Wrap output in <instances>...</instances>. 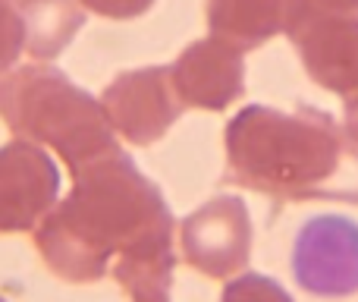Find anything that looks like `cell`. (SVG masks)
<instances>
[{"label":"cell","instance_id":"obj_1","mask_svg":"<svg viewBox=\"0 0 358 302\" xmlns=\"http://www.w3.org/2000/svg\"><path fill=\"white\" fill-rule=\"evenodd\" d=\"M176 227L164 192L123 149L73 173V189L35 227L41 261L66 284H94L157 230Z\"/></svg>","mask_w":358,"mask_h":302},{"label":"cell","instance_id":"obj_2","mask_svg":"<svg viewBox=\"0 0 358 302\" xmlns=\"http://www.w3.org/2000/svg\"><path fill=\"white\" fill-rule=\"evenodd\" d=\"M223 142L229 183L286 202L324 195L346 151L336 120L308 104L292 114L248 104L227 123Z\"/></svg>","mask_w":358,"mask_h":302},{"label":"cell","instance_id":"obj_3","mask_svg":"<svg viewBox=\"0 0 358 302\" xmlns=\"http://www.w3.org/2000/svg\"><path fill=\"white\" fill-rule=\"evenodd\" d=\"M0 120L16 139L57 151L73 173L120 149L101 101L41 60L0 76Z\"/></svg>","mask_w":358,"mask_h":302},{"label":"cell","instance_id":"obj_4","mask_svg":"<svg viewBox=\"0 0 358 302\" xmlns=\"http://www.w3.org/2000/svg\"><path fill=\"white\" fill-rule=\"evenodd\" d=\"M286 35L296 44L308 76L334 95L358 92V16L336 13L317 0H296Z\"/></svg>","mask_w":358,"mask_h":302},{"label":"cell","instance_id":"obj_5","mask_svg":"<svg viewBox=\"0 0 358 302\" xmlns=\"http://www.w3.org/2000/svg\"><path fill=\"white\" fill-rule=\"evenodd\" d=\"M179 249L189 268L210 280L239 274L252 259V217L242 198L217 195L179 224Z\"/></svg>","mask_w":358,"mask_h":302},{"label":"cell","instance_id":"obj_6","mask_svg":"<svg viewBox=\"0 0 358 302\" xmlns=\"http://www.w3.org/2000/svg\"><path fill=\"white\" fill-rule=\"evenodd\" d=\"M292 274L311 296L358 293V224L343 214L311 217L292 246Z\"/></svg>","mask_w":358,"mask_h":302},{"label":"cell","instance_id":"obj_7","mask_svg":"<svg viewBox=\"0 0 358 302\" xmlns=\"http://www.w3.org/2000/svg\"><path fill=\"white\" fill-rule=\"evenodd\" d=\"M107 120L113 132L123 136L129 145H155L167 136V130L185 111L176 98L170 67H145L120 73L101 95Z\"/></svg>","mask_w":358,"mask_h":302},{"label":"cell","instance_id":"obj_8","mask_svg":"<svg viewBox=\"0 0 358 302\" xmlns=\"http://www.w3.org/2000/svg\"><path fill=\"white\" fill-rule=\"evenodd\" d=\"M60 195V167L29 139L0 145V233L35 230Z\"/></svg>","mask_w":358,"mask_h":302},{"label":"cell","instance_id":"obj_9","mask_svg":"<svg viewBox=\"0 0 358 302\" xmlns=\"http://www.w3.org/2000/svg\"><path fill=\"white\" fill-rule=\"evenodd\" d=\"M170 82L182 107L227 111L245 92L242 50L214 35L192 41L170 67Z\"/></svg>","mask_w":358,"mask_h":302},{"label":"cell","instance_id":"obj_10","mask_svg":"<svg viewBox=\"0 0 358 302\" xmlns=\"http://www.w3.org/2000/svg\"><path fill=\"white\" fill-rule=\"evenodd\" d=\"M292 10L296 0H208V29L245 54L286 32Z\"/></svg>","mask_w":358,"mask_h":302},{"label":"cell","instance_id":"obj_11","mask_svg":"<svg viewBox=\"0 0 358 302\" xmlns=\"http://www.w3.org/2000/svg\"><path fill=\"white\" fill-rule=\"evenodd\" d=\"M173 271H176L173 227L145 236L142 242L126 249L110 268L113 280L129 293L132 302H170Z\"/></svg>","mask_w":358,"mask_h":302},{"label":"cell","instance_id":"obj_12","mask_svg":"<svg viewBox=\"0 0 358 302\" xmlns=\"http://www.w3.org/2000/svg\"><path fill=\"white\" fill-rule=\"evenodd\" d=\"M31 50L29 0H0V76L10 73L19 57Z\"/></svg>","mask_w":358,"mask_h":302},{"label":"cell","instance_id":"obj_13","mask_svg":"<svg viewBox=\"0 0 358 302\" xmlns=\"http://www.w3.org/2000/svg\"><path fill=\"white\" fill-rule=\"evenodd\" d=\"M220 302H296L283 287L267 274H242L223 287Z\"/></svg>","mask_w":358,"mask_h":302},{"label":"cell","instance_id":"obj_14","mask_svg":"<svg viewBox=\"0 0 358 302\" xmlns=\"http://www.w3.org/2000/svg\"><path fill=\"white\" fill-rule=\"evenodd\" d=\"M88 13L94 16H104V19H138L155 6V0H82Z\"/></svg>","mask_w":358,"mask_h":302},{"label":"cell","instance_id":"obj_15","mask_svg":"<svg viewBox=\"0 0 358 302\" xmlns=\"http://www.w3.org/2000/svg\"><path fill=\"white\" fill-rule=\"evenodd\" d=\"M346 132L358 145V92L349 95V101H346Z\"/></svg>","mask_w":358,"mask_h":302},{"label":"cell","instance_id":"obj_16","mask_svg":"<svg viewBox=\"0 0 358 302\" xmlns=\"http://www.w3.org/2000/svg\"><path fill=\"white\" fill-rule=\"evenodd\" d=\"M0 302H6V299H3V296H0Z\"/></svg>","mask_w":358,"mask_h":302}]
</instances>
